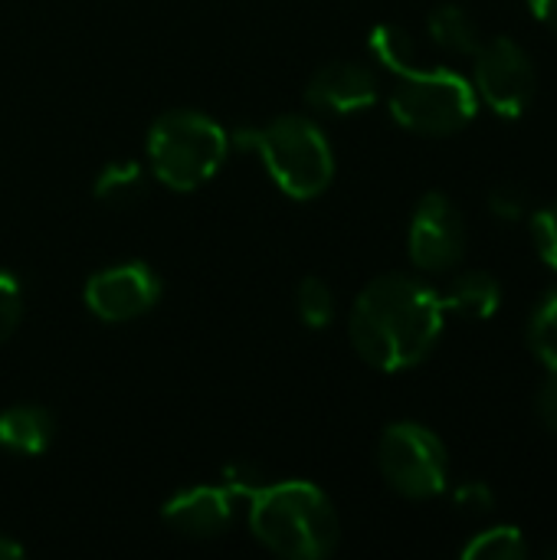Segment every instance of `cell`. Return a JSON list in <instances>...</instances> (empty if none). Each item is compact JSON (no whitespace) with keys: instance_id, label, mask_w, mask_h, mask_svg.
<instances>
[{"instance_id":"cell-12","label":"cell","mask_w":557,"mask_h":560,"mask_svg":"<svg viewBox=\"0 0 557 560\" xmlns=\"http://www.w3.org/2000/svg\"><path fill=\"white\" fill-rule=\"evenodd\" d=\"M56 440V420L36 404H16L0 413V446L20 456H39Z\"/></svg>"},{"instance_id":"cell-9","label":"cell","mask_w":557,"mask_h":560,"mask_svg":"<svg viewBox=\"0 0 557 560\" xmlns=\"http://www.w3.org/2000/svg\"><path fill=\"white\" fill-rule=\"evenodd\" d=\"M161 292L164 285L158 272L148 262L131 259V262H118V266L95 272L85 282V305L95 318L118 325V322L148 315L161 302Z\"/></svg>"},{"instance_id":"cell-15","label":"cell","mask_w":557,"mask_h":560,"mask_svg":"<svg viewBox=\"0 0 557 560\" xmlns=\"http://www.w3.org/2000/svg\"><path fill=\"white\" fill-rule=\"evenodd\" d=\"M95 197L108 207H131L144 197L148 190V174L144 164L138 161H112L98 171L95 177Z\"/></svg>"},{"instance_id":"cell-10","label":"cell","mask_w":557,"mask_h":560,"mask_svg":"<svg viewBox=\"0 0 557 560\" xmlns=\"http://www.w3.org/2000/svg\"><path fill=\"white\" fill-rule=\"evenodd\" d=\"M161 518L184 538L210 541L233 522V492L227 486H190L164 502Z\"/></svg>"},{"instance_id":"cell-23","label":"cell","mask_w":557,"mask_h":560,"mask_svg":"<svg viewBox=\"0 0 557 560\" xmlns=\"http://www.w3.org/2000/svg\"><path fill=\"white\" fill-rule=\"evenodd\" d=\"M489 210H492V217L502 220V223L522 220V217H525V194H522V187H515V184L496 187V190L489 194Z\"/></svg>"},{"instance_id":"cell-25","label":"cell","mask_w":557,"mask_h":560,"mask_svg":"<svg viewBox=\"0 0 557 560\" xmlns=\"http://www.w3.org/2000/svg\"><path fill=\"white\" fill-rule=\"evenodd\" d=\"M492 502H496V495H492V489H489V486H483V482H466V486H460V489H456V505H460V509H466V512H473V515L489 512V509H492Z\"/></svg>"},{"instance_id":"cell-27","label":"cell","mask_w":557,"mask_h":560,"mask_svg":"<svg viewBox=\"0 0 557 560\" xmlns=\"http://www.w3.org/2000/svg\"><path fill=\"white\" fill-rule=\"evenodd\" d=\"M23 558V545L20 541H13V538H7V535H0V560H16Z\"/></svg>"},{"instance_id":"cell-14","label":"cell","mask_w":557,"mask_h":560,"mask_svg":"<svg viewBox=\"0 0 557 560\" xmlns=\"http://www.w3.org/2000/svg\"><path fill=\"white\" fill-rule=\"evenodd\" d=\"M427 30L433 36V43L453 56H476V49L483 46V36H479V26L476 20L456 7V3H440L430 10L427 16Z\"/></svg>"},{"instance_id":"cell-26","label":"cell","mask_w":557,"mask_h":560,"mask_svg":"<svg viewBox=\"0 0 557 560\" xmlns=\"http://www.w3.org/2000/svg\"><path fill=\"white\" fill-rule=\"evenodd\" d=\"M529 10L538 23H545L557 33V0H529Z\"/></svg>"},{"instance_id":"cell-24","label":"cell","mask_w":557,"mask_h":560,"mask_svg":"<svg viewBox=\"0 0 557 560\" xmlns=\"http://www.w3.org/2000/svg\"><path fill=\"white\" fill-rule=\"evenodd\" d=\"M535 413H538V423L548 430V433H555L557 436V374L555 371H548V381L538 387V394H535Z\"/></svg>"},{"instance_id":"cell-7","label":"cell","mask_w":557,"mask_h":560,"mask_svg":"<svg viewBox=\"0 0 557 560\" xmlns=\"http://www.w3.org/2000/svg\"><path fill=\"white\" fill-rule=\"evenodd\" d=\"M469 82L476 98L499 118H522L538 89L532 56L509 36H496L476 49V72Z\"/></svg>"},{"instance_id":"cell-4","label":"cell","mask_w":557,"mask_h":560,"mask_svg":"<svg viewBox=\"0 0 557 560\" xmlns=\"http://www.w3.org/2000/svg\"><path fill=\"white\" fill-rule=\"evenodd\" d=\"M227 154L230 135L194 108L164 112L148 131V164L154 177L181 194L204 187L223 167Z\"/></svg>"},{"instance_id":"cell-21","label":"cell","mask_w":557,"mask_h":560,"mask_svg":"<svg viewBox=\"0 0 557 560\" xmlns=\"http://www.w3.org/2000/svg\"><path fill=\"white\" fill-rule=\"evenodd\" d=\"M532 243H535L542 262L557 272V200L532 217Z\"/></svg>"},{"instance_id":"cell-3","label":"cell","mask_w":557,"mask_h":560,"mask_svg":"<svg viewBox=\"0 0 557 560\" xmlns=\"http://www.w3.org/2000/svg\"><path fill=\"white\" fill-rule=\"evenodd\" d=\"M230 144L240 151H256L276 187L292 200L322 197L335 177L332 144L305 115H279L263 128H240Z\"/></svg>"},{"instance_id":"cell-5","label":"cell","mask_w":557,"mask_h":560,"mask_svg":"<svg viewBox=\"0 0 557 560\" xmlns=\"http://www.w3.org/2000/svg\"><path fill=\"white\" fill-rule=\"evenodd\" d=\"M479 98L466 75L453 69H410L391 92V115L417 135H456L476 118Z\"/></svg>"},{"instance_id":"cell-13","label":"cell","mask_w":557,"mask_h":560,"mask_svg":"<svg viewBox=\"0 0 557 560\" xmlns=\"http://www.w3.org/2000/svg\"><path fill=\"white\" fill-rule=\"evenodd\" d=\"M440 299H443V308L446 312H456L463 318L483 322V318H492L499 312V305H502V285H499L496 276L479 272V269L476 272H460Z\"/></svg>"},{"instance_id":"cell-6","label":"cell","mask_w":557,"mask_h":560,"mask_svg":"<svg viewBox=\"0 0 557 560\" xmlns=\"http://www.w3.org/2000/svg\"><path fill=\"white\" fill-rule=\"evenodd\" d=\"M378 466L394 492L404 499H433L446 489L450 456L443 440L414 420L391 423L378 446Z\"/></svg>"},{"instance_id":"cell-1","label":"cell","mask_w":557,"mask_h":560,"mask_svg":"<svg viewBox=\"0 0 557 560\" xmlns=\"http://www.w3.org/2000/svg\"><path fill=\"white\" fill-rule=\"evenodd\" d=\"M446 308L437 289L414 276L387 272L361 289L348 335L358 358L378 371H410L430 358L443 335Z\"/></svg>"},{"instance_id":"cell-16","label":"cell","mask_w":557,"mask_h":560,"mask_svg":"<svg viewBox=\"0 0 557 560\" xmlns=\"http://www.w3.org/2000/svg\"><path fill=\"white\" fill-rule=\"evenodd\" d=\"M368 49H371V56H374L384 69H391V72H397V75H404V72H410V69L417 66L414 36H410L404 26H397V23H378V26L371 30V36H368Z\"/></svg>"},{"instance_id":"cell-17","label":"cell","mask_w":557,"mask_h":560,"mask_svg":"<svg viewBox=\"0 0 557 560\" xmlns=\"http://www.w3.org/2000/svg\"><path fill=\"white\" fill-rule=\"evenodd\" d=\"M460 555H463V560H525L529 558V541L519 528L496 525V528L479 532Z\"/></svg>"},{"instance_id":"cell-19","label":"cell","mask_w":557,"mask_h":560,"mask_svg":"<svg viewBox=\"0 0 557 560\" xmlns=\"http://www.w3.org/2000/svg\"><path fill=\"white\" fill-rule=\"evenodd\" d=\"M295 305H299V315H302L305 328H312V331H322V328H328L335 322V292L318 276H305L299 282Z\"/></svg>"},{"instance_id":"cell-11","label":"cell","mask_w":557,"mask_h":560,"mask_svg":"<svg viewBox=\"0 0 557 560\" xmlns=\"http://www.w3.org/2000/svg\"><path fill=\"white\" fill-rule=\"evenodd\" d=\"M305 102L325 115H355L378 102V75L361 62H328L309 85Z\"/></svg>"},{"instance_id":"cell-18","label":"cell","mask_w":557,"mask_h":560,"mask_svg":"<svg viewBox=\"0 0 557 560\" xmlns=\"http://www.w3.org/2000/svg\"><path fill=\"white\" fill-rule=\"evenodd\" d=\"M529 348L542 368L557 374V289L535 305L529 318Z\"/></svg>"},{"instance_id":"cell-8","label":"cell","mask_w":557,"mask_h":560,"mask_svg":"<svg viewBox=\"0 0 557 560\" xmlns=\"http://www.w3.org/2000/svg\"><path fill=\"white\" fill-rule=\"evenodd\" d=\"M407 249L410 262L423 272H446L463 259L466 223L460 207L446 194L433 190L417 203L407 233Z\"/></svg>"},{"instance_id":"cell-2","label":"cell","mask_w":557,"mask_h":560,"mask_svg":"<svg viewBox=\"0 0 557 560\" xmlns=\"http://www.w3.org/2000/svg\"><path fill=\"white\" fill-rule=\"evenodd\" d=\"M250 528L263 548L289 560H322L341 545L332 499L305 479L266 482L250 499Z\"/></svg>"},{"instance_id":"cell-20","label":"cell","mask_w":557,"mask_h":560,"mask_svg":"<svg viewBox=\"0 0 557 560\" xmlns=\"http://www.w3.org/2000/svg\"><path fill=\"white\" fill-rule=\"evenodd\" d=\"M23 318V285L10 269H0V345L16 331Z\"/></svg>"},{"instance_id":"cell-22","label":"cell","mask_w":557,"mask_h":560,"mask_svg":"<svg viewBox=\"0 0 557 560\" xmlns=\"http://www.w3.org/2000/svg\"><path fill=\"white\" fill-rule=\"evenodd\" d=\"M266 482H269V479H266L256 466H250V463H233V466H227V469H223V479H220V486H227V489L233 492V499H253Z\"/></svg>"}]
</instances>
